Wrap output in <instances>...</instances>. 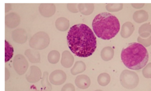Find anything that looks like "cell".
Masks as SVG:
<instances>
[{"mask_svg": "<svg viewBox=\"0 0 151 91\" xmlns=\"http://www.w3.org/2000/svg\"><path fill=\"white\" fill-rule=\"evenodd\" d=\"M134 29V25L131 22H125L123 24L121 29V36L124 39L129 38L133 33Z\"/></svg>", "mask_w": 151, "mask_h": 91, "instance_id": "14", "label": "cell"}, {"mask_svg": "<svg viewBox=\"0 0 151 91\" xmlns=\"http://www.w3.org/2000/svg\"><path fill=\"white\" fill-rule=\"evenodd\" d=\"M5 50H6L5 62H6L9 61L13 57L14 52L13 47L6 40H5Z\"/></svg>", "mask_w": 151, "mask_h": 91, "instance_id": "25", "label": "cell"}, {"mask_svg": "<svg viewBox=\"0 0 151 91\" xmlns=\"http://www.w3.org/2000/svg\"><path fill=\"white\" fill-rule=\"evenodd\" d=\"M6 12L9 11L11 9V5L10 4H6Z\"/></svg>", "mask_w": 151, "mask_h": 91, "instance_id": "32", "label": "cell"}, {"mask_svg": "<svg viewBox=\"0 0 151 91\" xmlns=\"http://www.w3.org/2000/svg\"><path fill=\"white\" fill-rule=\"evenodd\" d=\"M102 91V90H95V91Z\"/></svg>", "mask_w": 151, "mask_h": 91, "instance_id": "33", "label": "cell"}, {"mask_svg": "<svg viewBox=\"0 0 151 91\" xmlns=\"http://www.w3.org/2000/svg\"><path fill=\"white\" fill-rule=\"evenodd\" d=\"M55 27L59 31L65 32L68 29L70 26V22L68 19L66 18L60 17L55 21Z\"/></svg>", "mask_w": 151, "mask_h": 91, "instance_id": "17", "label": "cell"}, {"mask_svg": "<svg viewBox=\"0 0 151 91\" xmlns=\"http://www.w3.org/2000/svg\"><path fill=\"white\" fill-rule=\"evenodd\" d=\"M139 36L142 38H147L151 34V25L149 23H145L142 25L139 29Z\"/></svg>", "mask_w": 151, "mask_h": 91, "instance_id": "20", "label": "cell"}, {"mask_svg": "<svg viewBox=\"0 0 151 91\" xmlns=\"http://www.w3.org/2000/svg\"><path fill=\"white\" fill-rule=\"evenodd\" d=\"M143 76L146 78H151V63H148L142 70Z\"/></svg>", "mask_w": 151, "mask_h": 91, "instance_id": "28", "label": "cell"}, {"mask_svg": "<svg viewBox=\"0 0 151 91\" xmlns=\"http://www.w3.org/2000/svg\"><path fill=\"white\" fill-rule=\"evenodd\" d=\"M13 65L17 72L19 75H22L27 71L29 67V63L24 56L19 54L15 57Z\"/></svg>", "mask_w": 151, "mask_h": 91, "instance_id": "6", "label": "cell"}, {"mask_svg": "<svg viewBox=\"0 0 151 91\" xmlns=\"http://www.w3.org/2000/svg\"><path fill=\"white\" fill-rule=\"evenodd\" d=\"M48 62L50 63L55 64L60 61V53L59 51L53 50L49 52L47 57Z\"/></svg>", "mask_w": 151, "mask_h": 91, "instance_id": "23", "label": "cell"}, {"mask_svg": "<svg viewBox=\"0 0 151 91\" xmlns=\"http://www.w3.org/2000/svg\"><path fill=\"white\" fill-rule=\"evenodd\" d=\"M90 78L86 75H80L76 78L75 84L80 89H85L88 88L91 85Z\"/></svg>", "mask_w": 151, "mask_h": 91, "instance_id": "12", "label": "cell"}, {"mask_svg": "<svg viewBox=\"0 0 151 91\" xmlns=\"http://www.w3.org/2000/svg\"><path fill=\"white\" fill-rule=\"evenodd\" d=\"M110 81V77L107 73H102L99 75L98 77V82L99 85L102 86L107 85Z\"/></svg>", "mask_w": 151, "mask_h": 91, "instance_id": "24", "label": "cell"}, {"mask_svg": "<svg viewBox=\"0 0 151 91\" xmlns=\"http://www.w3.org/2000/svg\"><path fill=\"white\" fill-rule=\"evenodd\" d=\"M131 5L133 8H135V9H139L143 8L145 4L143 3H133L131 4Z\"/></svg>", "mask_w": 151, "mask_h": 91, "instance_id": "31", "label": "cell"}, {"mask_svg": "<svg viewBox=\"0 0 151 91\" xmlns=\"http://www.w3.org/2000/svg\"><path fill=\"white\" fill-rule=\"evenodd\" d=\"M137 41L144 47H149L151 45V35L147 39H143L140 36H139L137 38Z\"/></svg>", "mask_w": 151, "mask_h": 91, "instance_id": "27", "label": "cell"}, {"mask_svg": "<svg viewBox=\"0 0 151 91\" xmlns=\"http://www.w3.org/2000/svg\"><path fill=\"white\" fill-rule=\"evenodd\" d=\"M101 56L104 61H110L114 57V49L110 47H105L101 50Z\"/></svg>", "mask_w": 151, "mask_h": 91, "instance_id": "19", "label": "cell"}, {"mask_svg": "<svg viewBox=\"0 0 151 91\" xmlns=\"http://www.w3.org/2000/svg\"><path fill=\"white\" fill-rule=\"evenodd\" d=\"M148 19V13L145 11L143 10L137 11L133 14V20L139 24L145 22Z\"/></svg>", "mask_w": 151, "mask_h": 91, "instance_id": "18", "label": "cell"}, {"mask_svg": "<svg viewBox=\"0 0 151 91\" xmlns=\"http://www.w3.org/2000/svg\"><path fill=\"white\" fill-rule=\"evenodd\" d=\"M74 62V57L69 51L65 50L63 52L61 61L63 66L66 68H70L73 65Z\"/></svg>", "mask_w": 151, "mask_h": 91, "instance_id": "13", "label": "cell"}, {"mask_svg": "<svg viewBox=\"0 0 151 91\" xmlns=\"http://www.w3.org/2000/svg\"><path fill=\"white\" fill-rule=\"evenodd\" d=\"M92 27L95 34L104 40L113 39L118 33L120 24L118 19L108 12L99 13L92 22Z\"/></svg>", "mask_w": 151, "mask_h": 91, "instance_id": "2", "label": "cell"}, {"mask_svg": "<svg viewBox=\"0 0 151 91\" xmlns=\"http://www.w3.org/2000/svg\"><path fill=\"white\" fill-rule=\"evenodd\" d=\"M123 4L122 3L108 4L106 5V9L109 12H116L122 10Z\"/></svg>", "mask_w": 151, "mask_h": 91, "instance_id": "26", "label": "cell"}, {"mask_svg": "<svg viewBox=\"0 0 151 91\" xmlns=\"http://www.w3.org/2000/svg\"><path fill=\"white\" fill-rule=\"evenodd\" d=\"M50 82L55 85H62L67 79V75L61 70H55L50 74L49 77Z\"/></svg>", "mask_w": 151, "mask_h": 91, "instance_id": "7", "label": "cell"}, {"mask_svg": "<svg viewBox=\"0 0 151 91\" xmlns=\"http://www.w3.org/2000/svg\"><path fill=\"white\" fill-rule=\"evenodd\" d=\"M48 73L47 72H45L43 74V77L41 80L42 89L44 91H51L52 90V86L49 83L48 79Z\"/></svg>", "mask_w": 151, "mask_h": 91, "instance_id": "22", "label": "cell"}, {"mask_svg": "<svg viewBox=\"0 0 151 91\" xmlns=\"http://www.w3.org/2000/svg\"><path fill=\"white\" fill-rule=\"evenodd\" d=\"M56 10L55 5L52 3H42L39 6L40 14L45 17H50L54 15Z\"/></svg>", "mask_w": 151, "mask_h": 91, "instance_id": "9", "label": "cell"}, {"mask_svg": "<svg viewBox=\"0 0 151 91\" xmlns=\"http://www.w3.org/2000/svg\"><path fill=\"white\" fill-rule=\"evenodd\" d=\"M120 83L124 88L132 89L138 85L139 78L135 72L124 70L122 72L120 77Z\"/></svg>", "mask_w": 151, "mask_h": 91, "instance_id": "4", "label": "cell"}, {"mask_svg": "<svg viewBox=\"0 0 151 91\" xmlns=\"http://www.w3.org/2000/svg\"><path fill=\"white\" fill-rule=\"evenodd\" d=\"M94 4L92 3H80L78 9L80 13L86 16L91 15L94 10Z\"/></svg>", "mask_w": 151, "mask_h": 91, "instance_id": "16", "label": "cell"}, {"mask_svg": "<svg viewBox=\"0 0 151 91\" xmlns=\"http://www.w3.org/2000/svg\"><path fill=\"white\" fill-rule=\"evenodd\" d=\"M42 77L41 70L39 67L33 65L30 68L29 72L26 75V78L30 83H35L38 82Z\"/></svg>", "mask_w": 151, "mask_h": 91, "instance_id": "8", "label": "cell"}, {"mask_svg": "<svg viewBox=\"0 0 151 91\" xmlns=\"http://www.w3.org/2000/svg\"><path fill=\"white\" fill-rule=\"evenodd\" d=\"M67 41L70 49L77 56L86 57L97 48V39L91 29L85 24L75 25L70 29Z\"/></svg>", "mask_w": 151, "mask_h": 91, "instance_id": "1", "label": "cell"}, {"mask_svg": "<svg viewBox=\"0 0 151 91\" xmlns=\"http://www.w3.org/2000/svg\"></svg>", "mask_w": 151, "mask_h": 91, "instance_id": "34", "label": "cell"}, {"mask_svg": "<svg viewBox=\"0 0 151 91\" xmlns=\"http://www.w3.org/2000/svg\"><path fill=\"white\" fill-rule=\"evenodd\" d=\"M121 59L128 69L138 70L147 64L149 55L147 49L139 43H131L122 50Z\"/></svg>", "mask_w": 151, "mask_h": 91, "instance_id": "3", "label": "cell"}, {"mask_svg": "<svg viewBox=\"0 0 151 91\" xmlns=\"http://www.w3.org/2000/svg\"><path fill=\"white\" fill-rule=\"evenodd\" d=\"M20 23V16L17 13L12 12L6 15L5 23L6 26L9 28H15L19 25Z\"/></svg>", "mask_w": 151, "mask_h": 91, "instance_id": "10", "label": "cell"}, {"mask_svg": "<svg viewBox=\"0 0 151 91\" xmlns=\"http://www.w3.org/2000/svg\"><path fill=\"white\" fill-rule=\"evenodd\" d=\"M50 41L49 35L47 33L40 32L31 38L29 44L31 47L36 50H42L48 47Z\"/></svg>", "mask_w": 151, "mask_h": 91, "instance_id": "5", "label": "cell"}, {"mask_svg": "<svg viewBox=\"0 0 151 91\" xmlns=\"http://www.w3.org/2000/svg\"><path fill=\"white\" fill-rule=\"evenodd\" d=\"M12 37L15 42L19 44H23L27 41L28 34L24 29H17L13 31Z\"/></svg>", "mask_w": 151, "mask_h": 91, "instance_id": "11", "label": "cell"}, {"mask_svg": "<svg viewBox=\"0 0 151 91\" xmlns=\"http://www.w3.org/2000/svg\"><path fill=\"white\" fill-rule=\"evenodd\" d=\"M67 8L69 11L73 13L78 12V4H77L69 3L67 4Z\"/></svg>", "mask_w": 151, "mask_h": 91, "instance_id": "29", "label": "cell"}, {"mask_svg": "<svg viewBox=\"0 0 151 91\" xmlns=\"http://www.w3.org/2000/svg\"><path fill=\"white\" fill-rule=\"evenodd\" d=\"M86 69V65L83 61H77L70 70L71 74L73 75H77L83 72Z\"/></svg>", "mask_w": 151, "mask_h": 91, "instance_id": "21", "label": "cell"}, {"mask_svg": "<svg viewBox=\"0 0 151 91\" xmlns=\"http://www.w3.org/2000/svg\"><path fill=\"white\" fill-rule=\"evenodd\" d=\"M61 91H75V86L70 83L66 84L62 88Z\"/></svg>", "mask_w": 151, "mask_h": 91, "instance_id": "30", "label": "cell"}, {"mask_svg": "<svg viewBox=\"0 0 151 91\" xmlns=\"http://www.w3.org/2000/svg\"><path fill=\"white\" fill-rule=\"evenodd\" d=\"M25 56L32 63H38L40 62V55L39 52L35 49H27L24 52Z\"/></svg>", "mask_w": 151, "mask_h": 91, "instance_id": "15", "label": "cell"}]
</instances>
